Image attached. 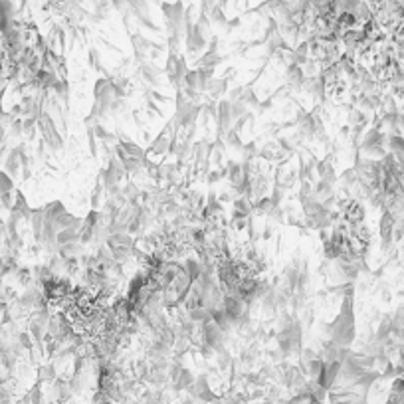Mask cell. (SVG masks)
Returning a JSON list of instances; mask_svg holds the SVG:
<instances>
[{
    "label": "cell",
    "mask_w": 404,
    "mask_h": 404,
    "mask_svg": "<svg viewBox=\"0 0 404 404\" xmlns=\"http://www.w3.org/2000/svg\"><path fill=\"white\" fill-rule=\"evenodd\" d=\"M139 72H141V78L147 81V83H151V85H161L162 83V72L157 68V66H153V64H147V62H143L141 64V68H139Z\"/></svg>",
    "instance_id": "cell-1"
},
{
    "label": "cell",
    "mask_w": 404,
    "mask_h": 404,
    "mask_svg": "<svg viewBox=\"0 0 404 404\" xmlns=\"http://www.w3.org/2000/svg\"><path fill=\"white\" fill-rule=\"evenodd\" d=\"M218 64H220V56L216 54V50H208V52L200 58L198 68H204V70H214V66H218Z\"/></svg>",
    "instance_id": "cell-2"
},
{
    "label": "cell",
    "mask_w": 404,
    "mask_h": 404,
    "mask_svg": "<svg viewBox=\"0 0 404 404\" xmlns=\"http://www.w3.org/2000/svg\"><path fill=\"white\" fill-rule=\"evenodd\" d=\"M208 89H210V93H212V97H218V95H222L224 91H226V87H228V81L226 78H220V80H212L208 85H206Z\"/></svg>",
    "instance_id": "cell-3"
},
{
    "label": "cell",
    "mask_w": 404,
    "mask_h": 404,
    "mask_svg": "<svg viewBox=\"0 0 404 404\" xmlns=\"http://www.w3.org/2000/svg\"><path fill=\"white\" fill-rule=\"evenodd\" d=\"M89 66L93 68V70H103V66H101V58H99V52L95 50V48H91L89 50Z\"/></svg>",
    "instance_id": "cell-4"
}]
</instances>
